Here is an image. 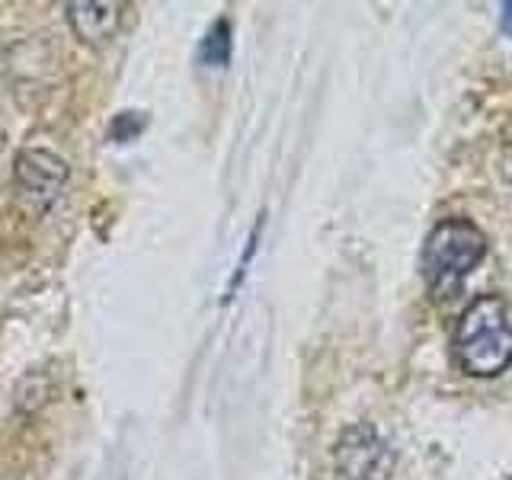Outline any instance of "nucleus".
I'll use <instances>...</instances> for the list:
<instances>
[{"instance_id":"f257e3e1","label":"nucleus","mask_w":512,"mask_h":480,"mask_svg":"<svg viewBox=\"0 0 512 480\" xmlns=\"http://www.w3.org/2000/svg\"><path fill=\"white\" fill-rule=\"evenodd\" d=\"M452 352L461 372L474 378H496L512 365V324L506 304L496 295L474 298L458 317Z\"/></svg>"},{"instance_id":"f03ea898","label":"nucleus","mask_w":512,"mask_h":480,"mask_svg":"<svg viewBox=\"0 0 512 480\" xmlns=\"http://www.w3.org/2000/svg\"><path fill=\"white\" fill-rule=\"evenodd\" d=\"M487 234L468 218L439 221L423 240L420 269L423 282L436 298H452L461 282L484 263Z\"/></svg>"},{"instance_id":"7ed1b4c3","label":"nucleus","mask_w":512,"mask_h":480,"mask_svg":"<svg viewBox=\"0 0 512 480\" xmlns=\"http://www.w3.org/2000/svg\"><path fill=\"white\" fill-rule=\"evenodd\" d=\"M343 480H388L394 471V448L372 423H352L340 432L333 448Z\"/></svg>"},{"instance_id":"20e7f679","label":"nucleus","mask_w":512,"mask_h":480,"mask_svg":"<svg viewBox=\"0 0 512 480\" xmlns=\"http://www.w3.org/2000/svg\"><path fill=\"white\" fill-rule=\"evenodd\" d=\"M122 4H68V23L87 45H106L122 26Z\"/></svg>"},{"instance_id":"39448f33","label":"nucleus","mask_w":512,"mask_h":480,"mask_svg":"<svg viewBox=\"0 0 512 480\" xmlns=\"http://www.w3.org/2000/svg\"><path fill=\"white\" fill-rule=\"evenodd\" d=\"M16 176L26 186V192L42 199H55V192L61 189V183L68 180V167L64 160L48 154V151H26L16 160Z\"/></svg>"},{"instance_id":"423d86ee","label":"nucleus","mask_w":512,"mask_h":480,"mask_svg":"<svg viewBox=\"0 0 512 480\" xmlns=\"http://www.w3.org/2000/svg\"><path fill=\"white\" fill-rule=\"evenodd\" d=\"M199 58L208 68H224V64L231 61V23L228 20H218L205 32V39L199 45Z\"/></svg>"},{"instance_id":"0eeeda50","label":"nucleus","mask_w":512,"mask_h":480,"mask_svg":"<svg viewBox=\"0 0 512 480\" xmlns=\"http://www.w3.org/2000/svg\"><path fill=\"white\" fill-rule=\"evenodd\" d=\"M144 128V116L141 112H119L116 116V122H112V128H109V138L112 141H132L138 132Z\"/></svg>"},{"instance_id":"6e6552de","label":"nucleus","mask_w":512,"mask_h":480,"mask_svg":"<svg viewBox=\"0 0 512 480\" xmlns=\"http://www.w3.org/2000/svg\"><path fill=\"white\" fill-rule=\"evenodd\" d=\"M503 29H506V36L512 39V0H506V4H503Z\"/></svg>"}]
</instances>
